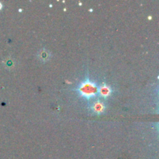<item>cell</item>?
<instances>
[{
  "mask_svg": "<svg viewBox=\"0 0 159 159\" xmlns=\"http://www.w3.org/2000/svg\"><path fill=\"white\" fill-rule=\"evenodd\" d=\"M80 91L82 93V95H84L85 96H93L95 95L96 92V85L93 83L90 82H84L82 85V86L80 87Z\"/></svg>",
  "mask_w": 159,
  "mask_h": 159,
  "instance_id": "6da1fadb",
  "label": "cell"
},
{
  "mask_svg": "<svg viewBox=\"0 0 159 159\" xmlns=\"http://www.w3.org/2000/svg\"><path fill=\"white\" fill-rule=\"evenodd\" d=\"M110 89L107 86H102L100 88V93L101 95H102V96H107V95L110 94Z\"/></svg>",
  "mask_w": 159,
  "mask_h": 159,
  "instance_id": "7a4b0ae2",
  "label": "cell"
},
{
  "mask_svg": "<svg viewBox=\"0 0 159 159\" xmlns=\"http://www.w3.org/2000/svg\"><path fill=\"white\" fill-rule=\"evenodd\" d=\"M104 109V106L101 102H96L94 105V110L96 112H102Z\"/></svg>",
  "mask_w": 159,
  "mask_h": 159,
  "instance_id": "3957f363",
  "label": "cell"
}]
</instances>
